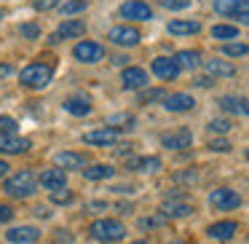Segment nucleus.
<instances>
[{
  "mask_svg": "<svg viewBox=\"0 0 249 244\" xmlns=\"http://www.w3.org/2000/svg\"><path fill=\"white\" fill-rule=\"evenodd\" d=\"M19 35H22V38H30V40H35V38L40 35V30H38V24L27 22V24H19Z\"/></svg>",
  "mask_w": 249,
  "mask_h": 244,
  "instance_id": "f704fd0d",
  "label": "nucleus"
},
{
  "mask_svg": "<svg viewBox=\"0 0 249 244\" xmlns=\"http://www.w3.org/2000/svg\"><path fill=\"white\" fill-rule=\"evenodd\" d=\"M107 38L113 40L115 46H121V49H131V46H137L140 43V30L137 27H129V24H121V27H113L107 33Z\"/></svg>",
  "mask_w": 249,
  "mask_h": 244,
  "instance_id": "6e6552de",
  "label": "nucleus"
},
{
  "mask_svg": "<svg viewBox=\"0 0 249 244\" xmlns=\"http://www.w3.org/2000/svg\"><path fill=\"white\" fill-rule=\"evenodd\" d=\"M214 11L222 14V17H233L238 22H247L249 19V3L247 0H217Z\"/></svg>",
  "mask_w": 249,
  "mask_h": 244,
  "instance_id": "0eeeda50",
  "label": "nucleus"
},
{
  "mask_svg": "<svg viewBox=\"0 0 249 244\" xmlns=\"http://www.w3.org/2000/svg\"><path fill=\"white\" fill-rule=\"evenodd\" d=\"M206 73H209V78H233L236 75V65L225 59H212L206 62Z\"/></svg>",
  "mask_w": 249,
  "mask_h": 244,
  "instance_id": "5701e85b",
  "label": "nucleus"
},
{
  "mask_svg": "<svg viewBox=\"0 0 249 244\" xmlns=\"http://www.w3.org/2000/svg\"><path fill=\"white\" fill-rule=\"evenodd\" d=\"M40 185H43L46 190H62L67 185V172L65 169H46L43 174H40Z\"/></svg>",
  "mask_w": 249,
  "mask_h": 244,
  "instance_id": "a211bd4d",
  "label": "nucleus"
},
{
  "mask_svg": "<svg viewBox=\"0 0 249 244\" xmlns=\"http://www.w3.org/2000/svg\"><path fill=\"white\" fill-rule=\"evenodd\" d=\"M233 129V124L228 118H214L209 121V131H217V134H228V131Z\"/></svg>",
  "mask_w": 249,
  "mask_h": 244,
  "instance_id": "2f4dec72",
  "label": "nucleus"
},
{
  "mask_svg": "<svg viewBox=\"0 0 249 244\" xmlns=\"http://www.w3.org/2000/svg\"><path fill=\"white\" fill-rule=\"evenodd\" d=\"M118 140V129L115 126H102V129H94V131H86L83 134V142L86 145H94V148H107Z\"/></svg>",
  "mask_w": 249,
  "mask_h": 244,
  "instance_id": "1a4fd4ad",
  "label": "nucleus"
},
{
  "mask_svg": "<svg viewBox=\"0 0 249 244\" xmlns=\"http://www.w3.org/2000/svg\"><path fill=\"white\" fill-rule=\"evenodd\" d=\"M62 0H33V6L38 8V11H51V8H56Z\"/></svg>",
  "mask_w": 249,
  "mask_h": 244,
  "instance_id": "e433bc0d",
  "label": "nucleus"
},
{
  "mask_svg": "<svg viewBox=\"0 0 249 244\" xmlns=\"http://www.w3.org/2000/svg\"><path fill=\"white\" fill-rule=\"evenodd\" d=\"M166 33L177 35V38H182V35H196V33H201V22H196V19H174V22H169Z\"/></svg>",
  "mask_w": 249,
  "mask_h": 244,
  "instance_id": "6ab92c4d",
  "label": "nucleus"
},
{
  "mask_svg": "<svg viewBox=\"0 0 249 244\" xmlns=\"http://www.w3.org/2000/svg\"><path fill=\"white\" fill-rule=\"evenodd\" d=\"M247 51H249L247 43H225V46H222V54L231 56V59H236V56H244Z\"/></svg>",
  "mask_w": 249,
  "mask_h": 244,
  "instance_id": "c756f323",
  "label": "nucleus"
},
{
  "mask_svg": "<svg viewBox=\"0 0 249 244\" xmlns=\"http://www.w3.org/2000/svg\"><path fill=\"white\" fill-rule=\"evenodd\" d=\"M35 215H38V217H43V220H46V217H49L51 212H49V206H38V209H35Z\"/></svg>",
  "mask_w": 249,
  "mask_h": 244,
  "instance_id": "37998d69",
  "label": "nucleus"
},
{
  "mask_svg": "<svg viewBox=\"0 0 249 244\" xmlns=\"http://www.w3.org/2000/svg\"><path fill=\"white\" fill-rule=\"evenodd\" d=\"M217 105H220L225 113H233V115H247L249 108H247V99L244 97H233V94H225V97L217 99Z\"/></svg>",
  "mask_w": 249,
  "mask_h": 244,
  "instance_id": "4be33fe9",
  "label": "nucleus"
},
{
  "mask_svg": "<svg viewBox=\"0 0 249 244\" xmlns=\"http://www.w3.org/2000/svg\"><path fill=\"white\" fill-rule=\"evenodd\" d=\"M56 8H59L65 17H72V14L86 11V8H89V0H65V3H59Z\"/></svg>",
  "mask_w": 249,
  "mask_h": 244,
  "instance_id": "c85d7f7f",
  "label": "nucleus"
},
{
  "mask_svg": "<svg viewBox=\"0 0 249 244\" xmlns=\"http://www.w3.org/2000/svg\"><path fill=\"white\" fill-rule=\"evenodd\" d=\"M121 19H131V22H150L153 19V8L147 6V3H142V0H129V3H124V6L118 8Z\"/></svg>",
  "mask_w": 249,
  "mask_h": 244,
  "instance_id": "423d86ee",
  "label": "nucleus"
},
{
  "mask_svg": "<svg viewBox=\"0 0 249 244\" xmlns=\"http://www.w3.org/2000/svg\"><path fill=\"white\" fill-rule=\"evenodd\" d=\"M174 244H179V242H174Z\"/></svg>",
  "mask_w": 249,
  "mask_h": 244,
  "instance_id": "de8ad7c7",
  "label": "nucleus"
},
{
  "mask_svg": "<svg viewBox=\"0 0 249 244\" xmlns=\"http://www.w3.org/2000/svg\"><path fill=\"white\" fill-rule=\"evenodd\" d=\"M231 142H228V140H212L209 142V150H217V153H225V150H231Z\"/></svg>",
  "mask_w": 249,
  "mask_h": 244,
  "instance_id": "4c0bfd02",
  "label": "nucleus"
},
{
  "mask_svg": "<svg viewBox=\"0 0 249 244\" xmlns=\"http://www.w3.org/2000/svg\"><path fill=\"white\" fill-rule=\"evenodd\" d=\"M150 70H153V75H158L161 81H174V78L179 75V67L172 56H158V59H153Z\"/></svg>",
  "mask_w": 249,
  "mask_h": 244,
  "instance_id": "f8f14e48",
  "label": "nucleus"
},
{
  "mask_svg": "<svg viewBox=\"0 0 249 244\" xmlns=\"http://www.w3.org/2000/svg\"><path fill=\"white\" fill-rule=\"evenodd\" d=\"M54 78V67L46 65V62H30L22 73H19V81L27 89H46Z\"/></svg>",
  "mask_w": 249,
  "mask_h": 244,
  "instance_id": "f03ea898",
  "label": "nucleus"
},
{
  "mask_svg": "<svg viewBox=\"0 0 249 244\" xmlns=\"http://www.w3.org/2000/svg\"><path fill=\"white\" fill-rule=\"evenodd\" d=\"M14 217V209L8 204H0V223H8Z\"/></svg>",
  "mask_w": 249,
  "mask_h": 244,
  "instance_id": "58836bf2",
  "label": "nucleus"
},
{
  "mask_svg": "<svg viewBox=\"0 0 249 244\" xmlns=\"http://www.w3.org/2000/svg\"><path fill=\"white\" fill-rule=\"evenodd\" d=\"M212 38L214 40H233V38H238V27L236 24H214L212 27Z\"/></svg>",
  "mask_w": 249,
  "mask_h": 244,
  "instance_id": "cd10ccee",
  "label": "nucleus"
},
{
  "mask_svg": "<svg viewBox=\"0 0 249 244\" xmlns=\"http://www.w3.org/2000/svg\"><path fill=\"white\" fill-rule=\"evenodd\" d=\"M3 17H6V11H3V8H0V19H3Z\"/></svg>",
  "mask_w": 249,
  "mask_h": 244,
  "instance_id": "49530a36",
  "label": "nucleus"
},
{
  "mask_svg": "<svg viewBox=\"0 0 249 244\" xmlns=\"http://www.w3.org/2000/svg\"><path fill=\"white\" fill-rule=\"evenodd\" d=\"M89 233H91L94 239H99V242H121V239L126 236V225L121 220H110V217H102V220H94L91 228H89Z\"/></svg>",
  "mask_w": 249,
  "mask_h": 244,
  "instance_id": "7ed1b4c3",
  "label": "nucleus"
},
{
  "mask_svg": "<svg viewBox=\"0 0 249 244\" xmlns=\"http://www.w3.org/2000/svg\"><path fill=\"white\" fill-rule=\"evenodd\" d=\"M65 110L70 115H89L91 113V99L83 97V94H72L65 99Z\"/></svg>",
  "mask_w": 249,
  "mask_h": 244,
  "instance_id": "412c9836",
  "label": "nucleus"
},
{
  "mask_svg": "<svg viewBox=\"0 0 249 244\" xmlns=\"http://www.w3.org/2000/svg\"><path fill=\"white\" fill-rule=\"evenodd\" d=\"M115 174V169L110 164H91V167H83V177L91 180V183H99V180H110Z\"/></svg>",
  "mask_w": 249,
  "mask_h": 244,
  "instance_id": "b1692460",
  "label": "nucleus"
},
{
  "mask_svg": "<svg viewBox=\"0 0 249 244\" xmlns=\"http://www.w3.org/2000/svg\"><path fill=\"white\" fill-rule=\"evenodd\" d=\"M81 35H86V22L83 19H65V22L56 27V33L51 35V43H56V40L62 38H81Z\"/></svg>",
  "mask_w": 249,
  "mask_h": 244,
  "instance_id": "9d476101",
  "label": "nucleus"
},
{
  "mask_svg": "<svg viewBox=\"0 0 249 244\" xmlns=\"http://www.w3.org/2000/svg\"><path fill=\"white\" fill-rule=\"evenodd\" d=\"M161 212L166 217H188L190 212H193V206H190L188 201H166V204L161 206Z\"/></svg>",
  "mask_w": 249,
  "mask_h": 244,
  "instance_id": "bb28decb",
  "label": "nucleus"
},
{
  "mask_svg": "<svg viewBox=\"0 0 249 244\" xmlns=\"http://www.w3.org/2000/svg\"><path fill=\"white\" fill-rule=\"evenodd\" d=\"M174 62H177L179 70H196V67L201 65V51H193V49H185L179 51V54H174Z\"/></svg>",
  "mask_w": 249,
  "mask_h": 244,
  "instance_id": "393cba45",
  "label": "nucleus"
},
{
  "mask_svg": "<svg viewBox=\"0 0 249 244\" xmlns=\"http://www.w3.org/2000/svg\"><path fill=\"white\" fill-rule=\"evenodd\" d=\"M196 83H198L201 89H209V86H212V83H214V81H212L209 75H201V78H196Z\"/></svg>",
  "mask_w": 249,
  "mask_h": 244,
  "instance_id": "79ce46f5",
  "label": "nucleus"
},
{
  "mask_svg": "<svg viewBox=\"0 0 249 244\" xmlns=\"http://www.w3.org/2000/svg\"><path fill=\"white\" fill-rule=\"evenodd\" d=\"M163 108L169 113H188V110L196 108V99L190 94H166L163 97Z\"/></svg>",
  "mask_w": 249,
  "mask_h": 244,
  "instance_id": "dca6fc26",
  "label": "nucleus"
},
{
  "mask_svg": "<svg viewBox=\"0 0 249 244\" xmlns=\"http://www.w3.org/2000/svg\"><path fill=\"white\" fill-rule=\"evenodd\" d=\"M209 204L220 212H228V209H236V206L241 204V196L233 188H217L209 193Z\"/></svg>",
  "mask_w": 249,
  "mask_h": 244,
  "instance_id": "39448f33",
  "label": "nucleus"
},
{
  "mask_svg": "<svg viewBox=\"0 0 249 244\" xmlns=\"http://www.w3.org/2000/svg\"><path fill=\"white\" fill-rule=\"evenodd\" d=\"M121 81H124V89H145L147 86V73L142 67H126L121 73Z\"/></svg>",
  "mask_w": 249,
  "mask_h": 244,
  "instance_id": "aec40b11",
  "label": "nucleus"
},
{
  "mask_svg": "<svg viewBox=\"0 0 249 244\" xmlns=\"http://www.w3.org/2000/svg\"><path fill=\"white\" fill-rule=\"evenodd\" d=\"M51 201H54V204H72V201H75V193L67 190V188L54 190V193H51Z\"/></svg>",
  "mask_w": 249,
  "mask_h": 244,
  "instance_id": "7c9ffc66",
  "label": "nucleus"
},
{
  "mask_svg": "<svg viewBox=\"0 0 249 244\" xmlns=\"http://www.w3.org/2000/svg\"><path fill=\"white\" fill-rule=\"evenodd\" d=\"M14 73V67L8 65V62H0V78H8Z\"/></svg>",
  "mask_w": 249,
  "mask_h": 244,
  "instance_id": "a19ab883",
  "label": "nucleus"
},
{
  "mask_svg": "<svg viewBox=\"0 0 249 244\" xmlns=\"http://www.w3.org/2000/svg\"><path fill=\"white\" fill-rule=\"evenodd\" d=\"M163 167V161L158 156H142V158H134V172H142V174H156L158 169Z\"/></svg>",
  "mask_w": 249,
  "mask_h": 244,
  "instance_id": "a878e982",
  "label": "nucleus"
},
{
  "mask_svg": "<svg viewBox=\"0 0 249 244\" xmlns=\"http://www.w3.org/2000/svg\"><path fill=\"white\" fill-rule=\"evenodd\" d=\"M72 56L83 65H97V62L105 59V46L94 43V40H81V43L72 49Z\"/></svg>",
  "mask_w": 249,
  "mask_h": 244,
  "instance_id": "20e7f679",
  "label": "nucleus"
},
{
  "mask_svg": "<svg viewBox=\"0 0 249 244\" xmlns=\"http://www.w3.org/2000/svg\"><path fill=\"white\" fill-rule=\"evenodd\" d=\"M6 134H17V121L11 115H0V137Z\"/></svg>",
  "mask_w": 249,
  "mask_h": 244,
  "instance_id": "473e14b6",
  "label": "nucleus"
},
{
  "mask_svg": "<svg viewBox=\"0 0 249 244\" xmlns=\"http://www.w3.org/2000/svg\"><path fill=\"white\" fill-rule=\"evenodd\" d=\"M8 169H11V167H8L6 161H0V177H6V174H8Z\"/></svg>",
  "mask_w": 249,
  "mask_h": 244,
  "instance_id": "c03bdc74",
  "label": "nucleus"
},
{
  "mask_svg": "<svg viewBox=\"0 0 249 244\" xmlns=\"http://www.w3.org/2000/svg\"><path fill=\"white\" fill-rule=\"evenodd\" d=\"M3 190H6L8 196H17V199H30V196L38 190V180H35V174L30 172V169H22V172L11 174V177L3 183Z\"/></svg>",
  "mask_w": 249,
  "mask_h": 244,
  "instance_id": "f257e3e1",
  "label": "nucleus"
},
{
  "mask_svg": "<svg viewBox=\"0 0 249 244\" xmlns=\"http://www.w3.org/2000/svg\"><path fill=\"white\" fill-rule=\"evenodd\" d=\"M163 8H172V11H182V8L190 6V0H161Z\"/></svg>",
  "mask_w": 249,
  "mask_h": 244,
  "instance_id": "c9c22d12",
  "label": "nucleus"
},
{
  "mask_svg": "<svg viewBox=\"0 0 249 244\" xmlns=\"http://www.w3.org/2000/svg\"><path fill=\"white\" fill-rule=\"evenodd\" d=\"M163 97H166L163 89H145V92H140V102H156V99H163Z\"/></svg>",
  "mask_w": 249,
  "mask_h": 244,
  "instance_id": "72a5a7b5",
  "label": "nucleus"
},
{
  "mask_svg": "<svg viewBox=\"0 0 249 244\" xmlns=\"http://www.w3.org/2000/svg\"><path fill=\"white\" fill-rule=\"evenodd\" d=\"M54 164H56V169H83V167H89V156L86 153L65 150V153H56L54 156Z\"/></svg>",
  "mask_w": 249,
  "mask_h": 244,
  "instance_id": "4468645a",
  "label": "nucleus"
},
{
  "mask_svg": "<svg viewBox=\"0 0 249 244\" xmlns=\"http://www.w3.org/2000/svg\"><path fill=\"white\" fill-rule=\"evenodd\" d=\"M30 148H33V142L27 137H19V134L0 137V153H6V156H19V153H27Z\"/></svg>",
  "mask_w": 249,
  "mask_h": 244,
  "instance_id": "9b49d317",
  "label": "nucleus"
},
{
  "mask_svg": "<svg viewBox=\"0 0 249 244\" xmlns=\"http://www.w3.org/2000/svg\"><path fill=\"white\" fill-rule=\"evenodd\" d=\"M131 244H150V242H145V239H140V242H131Z\"/></svg>",
  "mask_w": 249,
  "mask_h": 244,
  "instance_id": "a18cd8bd",
  "label": "nucleus"
},
{
  "mask_svg": "<svg viewBox=\"0 0 249 244\" xmlns=\"http://www.w3.org/2000/svg\"><path fill=\"white\" fill-rule=\"evenodd\" d=\"M236 233H238V223H233V220H220V223H212V225L206 228V236L217 239V242H228V239H233Z\"/></svg>",
  "mask_w": 249,
  "mask_h": 244,
  "instance_id": "2eb2a0df",
  "label": "nucleus"
},
{
  "mask_svg": "<svg viewBox=\"0 0 249 244\" xmlns=\"http://www.w3.org/2000/svg\"><path fill=\"white\" fill-rule=\"evenodd\" d=\"M161 145L169 148V150H185V148L193 145V134L188 129H177V131H169V134L161 137Z\"/></svg>",
  "mask_w": 249,
  "mask_h": 244,
  "instance_id": "ddd939ff",
  "label": "nucleus"
},
{
  "mask_svg": "<svg viewBox=\"0 0 249 244\" xmlns=\"http://www.w3.org/2000/svg\"><path fill=\"white\" fill-rule=\"evenodd\" d=\"M54 239H56V242H72L70 231H62V228H59V231H54Z\"/></svg>",
  "mask_w": 249,
  "mask_h": 244,
  "instance_id": "ea45409f",
  "label": "nucleus"
},
{
  "mask_svg": "<svg viewBox=\"0 0 249 244\" xmlns=\"http://www.w3.org/2000/svg\"><path fill=\"white\" fill-rule=\"evenodd\" d=\"M6 239L11 244H33V242L40 239V231L35 225H17V228H11V231L6 233Z\"/></svg>",
  "mask_w": 249,
  "mask_h": 244,
  "instance_id": "f3484780",
  "label": "nucleus"
}]
</instances>
